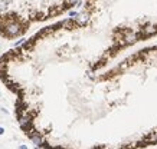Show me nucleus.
<instances>
[{"mask_svg": "<svg viewBox=\"0 0 157 149\" xmlns=\"http://www.w3.org/2000/svg\"><path fill=\"white\" fill-rule=\"evenodd\" d=\"M76 10L120 52L157 34V0H0V36L19 39L35 25Z\"/></svg>", "mask_w": 157, "mask_h": 149, "instance_id": "obj_1", "label": "nucleus"}]
</instances>
